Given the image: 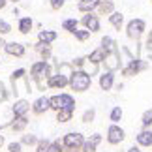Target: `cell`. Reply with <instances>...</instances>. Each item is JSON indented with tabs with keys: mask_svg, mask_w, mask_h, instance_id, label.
Wrapping results in <instances>:
<instances>
[{
	"mask_svg": "<svg viewBox=\"0 0 152 152\" xmlns=\"http://www.w3.org/2000/svg\"><path fill=\"white\" fill-rule=\"evenodd\" d=\"M90 85H92V77H90V73L83 72V69H79V72H73L72 75H69V86H72L73 90H77V92H85V90H88V88H90Z\"/></svg>",
	"mask_w": 152,
	"mask_h": 152,
	"instance_id": "6da1fadb",
	"label": "cell"
},
{
	"mask_svg": "<svg viewBox=\"0 0 152 152\" xmlns=\"http://www.w3.org/2000/svg\"><path fill=\"white\" fill-rule=\"evenodd\" d=\"M49 102H51V109H55V111H60V109H75V100L69 94L53 96V98H49Z\"/></svg>",
	"mask_w": 152,
	"mask_h": 152,
	"instance_id": "7a4b0ae2",
	"label": "cell"
},
{
	"mask_svg": "<svg viewBox=\"0 0 152 152\" xmlns=\"http://www.w3.org/2000/svg\"><path fill=\"white\" fill-rule=\"evenodd\" d=\"M30 73H32V77L34 81L36 79H43V77H51V66H49V62L47 60H39V62H34L32 64V68H30Z\"/></svg>",
	"mask_w": 152,
	"mask_h": 152,
	"instance_id": "3957f363",
	"label": "cell"
},
{
	"mask_svg": "<svg viewBox=\"0 0 152 152\" xmlns=\"http://www.w3.org/2000/svg\"><path fill=\"white\" fill-rule=\"evenodd\" d=\"M143 32H145V21H143V19H132L130 23H128V26H126V34H128V38H132V39H139Z\"/></svg>",
	"mask_w": 152,
	"mask_h": 152,
	"instance_id": "277c9868",
	"label": "cell"
},
{
	"mask_svg": "<svg viewBox=\"0 0 152 152\" xmlns=\"http://www.w3.org/2000/svg\"><path fill=\"white\" fill-rule=\"evenodd\" d=\"M85 139L81 133H66L64 137V147L68 148V152H77L81 147H83Z\"/></svg>",
	"mask_w": 152,
	"mask_h": 152,
	"instance_id": "5b68a950",
	"label": "cell"
},
{
	"mask_svg": "<svg viewBox=\"0 0 152 152\" xmlns=\"http://www.w3.org/2000/svg\"><path fill=\"white\" fill-rule=\"evenodd\" d=\"M4 51H6V55H10V56H17V58L25 56V53H26L25 45L19 43V42H6Z\"/></svg>",
	"mask_w": 152,
	"mask_h": 152,
	"instance_id": "8992f818",
	"label": "cell"
},
{
	"mask_svg": "<svg viewBox=\"0 0 152 152\" xmlns=\"http://www.w3.org/2000/svg\"><path fill=\"white\" fill-rule=\"evenodd\" d=\"M107 141H109L111 145L122 143V141H124V130H122V128H118L116 124L109 126V130H107Z\"/></svg>",
	"mask_w": 152,
	"mask_h": 152,
	"instance_id": "52a82bcc",
	"label": "cell"
},
{
	"mask_svg": "<svg viewBox=\"0 0 152 152\" xmlns=\"http://www.w3.org/2000/svg\"><path fill=\"white\" fill-rule=\"evenodd\" d=\"M103 64H105V68H107L109 72H115L116 68H120V56H118V53H116V51L107 53L105 58H103Z\"/></svg>",
	"mask_w": 152,
	"mask_h": 152,
	"instance_id": "ba28073f",
	"label": "cell"
},
{
	"mask_svg": "<svg viewBox=\"0 0 152 152\" xmlns=\"http://www.w3.org/2000/svg\"><path fill=\"white\" fill-rule=\"evenodd\" d=\"M145 68H147V64H145V62L137 60V58H133V60H130V62H128V66L122 69V73L130 77V75H135L137 72H141V69H145Z\"/></svg>",
	"mask_w": 152,
	"mask_h": 152,
	"instance_id": "9c48e42d",
	"label": "cell"
},
{
	"mask_svg": "<svg viewBox=\"0 0 152 152\" xmlns=\"http://www.w3.org/2000/svg\"><path fill=\"white\" fill-rule=\"evenodd\" d=\"M81 23H83L85 28H86V30H90V32H98V30H100V19H98V15H92V11H90V13H86Z\"/></svg>",
	"mask_w": 152,
	"mask_h": 152,
	"instance_id": "30bf717a",
	"label": "cell"
},
{
	"mask_svg": "<svg viewBox=\"0 0 152 152\" xmlns=\"http://www.w3.org/2000/svg\"><path fill=\"white\" fill-rule=\"evenodd\" d=\"M66 85H69V79L66 77V75H62V73L51 75V77L47 79V86H51V88H64Z\"/></svg>",
	"mask_w": 152,
	"mask_h": 152,
	"instance_id": "8fae6325",
	"label": "cell"
},
{
	"mask_svg": "<svg viewBox=\"0 0 152 152\" xmlns=\"http://www.w3.org/2000/svg\"><path fill=\"white\" fill-rule=\"evenodd\" d=\"M49 109H51V102H49V98H45V96L38 98V100L32 103V111L36 115H43L45 111H49Z\"/></svg>",
	"mask_w": 152,
	"mask_h": 152,
	"instance_id": "7c38bea8",
	"label": "cell"
},
{
	"mask_svg": "<svg viewBox=\"0 0 152 152\" xmlns=\"http://www.w3.org/2000/svg\"><path fill=\"white\" fill-rule=\"evenodd\" d=\"M28 111H30V103H28L26 100H17L13 103V107H11V113H13L15 116H25Z\"/></svg>",
	"mask_w": 152,
	"mask_h": 152,
	"instance_id": "4fadbf2b",
	"label": "cell"
},
{
	"mask_svg": "<svg viewBox=\"0 0 152 152\" xmlns=\"http://www.w3.org/2000/svg\"><path fill=\"white\" fill-rule=\"evenodd\" d=\"M100 2H102V0H79L77 10L83 11V13H90L92 10L98 8V4H100Z\"/></svg>",
	"mask_w": 152,
	"mask_h": 152,
	"instance_id": "5bb4252c",
	"label": "cell"
},
{
	"mask_svg": "<svg viewBox=\"0 0 152 152\" xmlns=\"http://www.w3.org/2000/svg\"><path fill=\"white\" fill-rule=\"evenodd\" d=\"M100 141H102V135H100V133H94V135H92L88 141L83 143V152H94Z\"/></svg>",
	"mask_w": 152,
	"mask_h": 152,
	"instance_id": "9a60e30c",
	"label": "cell"
},
{
	"mask_svg": "<svg viewBox=\"0 0 152 152\" xmlns=\"http://www.w3.org/2000/svg\"><path fill=\"white\" fill-rule=\"evenodd\" d=\"M56 38H58V34L55 30H39L38 34V42H42V43H53Z\"/></svg>",
	"mask_w": 152,
	"mask_h": 152,
	"instance_id": "2e32d148",
	"label": "cell"
},
{
	"mask_svg": "<svg viewBox=\"0 0 152 152\" xmlns=\"http://www.w3.org/2000/svg\"><path fill=\"white\" fill-rule=\"evenodd\" d=\"M32 26H34V21L30 19V17H21V19H19V25H17V28H19L21 34H30Z\"/></svg>",
	"mask_w": 152,
	"mask_h": 152,
	"instance_id": "e0dca14e",
	"label": "cell"
},
{
	"mask_svg": "<svg viewBox=\"0 0 152 152\" xmlns=\"http://www.w3.org/2000/svg\"><path fill=\"white\" fill-rule=\"evenodd\" d=\"M26 124H28V118H26V115L25 116H15V120L10 124V128L13 132H23L26 128Z\"/></svg>",
	"mask_w": 152,
	"mask_h": 152,
	"instance_id": "ac0fdd59",
	"label": "cell"
},
{
	"mask_svg": "<svg viewBox=\"0 0 152 152\" xmlns=\"http://www.w3.org/2000/svg\"><path fill=\"white\" fill-rule=\"evenodd\" d=\"M115 10V4L111 2V0H102L100 4H98V11H100V15H111Z\"/></svg>",
	"mask_w": 152,
	"mask_h": 152,
	"instance_id": "d6986e66",
	"label": "cell"
},
{
	"mask_svg": "<svg viewBox=\"0 0 152 152\" xmlns=\"http://www.w3.org/2000/svg\"><path fill=\"white\" fill-rule=\"evenodd\" d=\"M100 86L103 90H111V86H113V72H105L102 77H100Z\"/></svg>",
	"mask_w": 152,
	"mask_h": 152,
	"instance_id": "ffe728a7",
	"label": "cell"
},
{
	"mask_svg": "<svg viewBox=\"0 0 152 152\" xmlns=\"http://www.w3.org/2000/svg\"><path fill=\"white\" fill-rule=\"evenodd\" d=\"M109 23L113 25L116 30H120L122 28V25H124V15L122 13H118V11H113V13L109 15Z\"/></svg>",
	"mask_w": 152,
	"mask_h": 152,
	"instance_id": "44dd1931",
	"label": "cell"
},
{
	"mask_svg": "<svg viewBox=\"0 0 152 152\" xmlns=\"http://www.w3.org/2000/svg\"><path fill=\"white\" fill-rule=\"evenodd\" d=\"M137 143L143 145V147H150V145H152V132H148V130L141 132L137 135Z\"/></svg>",
	"mask_w": 152,
	"mask_h": 152,
	"instance_id": "7402d4cb",
	"label": "cell"
},
{
	"mask_svg": "<svg viewBox=\"0 0 152 152\" xmlns=\"http://www.w3.org/2000/svg\"><path fill=\"white\" fill-rule=\"evenodd\" d=\"M36 51L42 55L43 60H47V58L51 56V43H42V42H38V43H36Z\"/></svg>",
	"mask_w": 152,
	"mask_h": 152,
	"instance_id": "603a6c76",
	"label": "cell"
},
{
	"mask_svg": "<svg viewBox=\"0 0 152 152\" xmlns=\"http://www.w3.org/2000/svg\"><path fill=\"white\" fill-rule=\"evenodd\" d=\"M105 55H107V53H105V51H103L102 47H98L96 51H92V53H90L88 60H90V62H94V64H100V62H103Z\"/></svg>",
	"mask_w": 152,
	"mask_h": 152,
	"instance_id": "cb8c5ba5",
	"label": "cell"
},
{
	"mask_svg": "<svg viewBox=\"0 0 152 152\" xmlns=\"http://www.w3.org/2000/svg\"><path fill=\"white\" fill-rule=\"evenodd\" d=\"M115 39L113 38H109V36H105V38H102V49L105 51V53H111V51H116V47H115Z\"/></svg>",
	"mask_w": 152,
	"mask_h": 152,
	"instance_id": "d4e9b609",
	"label": "cell"
},
{
	"mask_svg": "<svg viewBox=\"0 0 152 152\" xmlns=\"http://www.w3.org/2000/svg\"><path fill=\"white\" fill-rule=\"evenodd\" d=\"M72 115H73V109H60V111H56V120L58 122H68L72 118Z\"/></svg>",
	"mask_w": 152,
	"mask_h": 152,
	"instance_id": "484cf974",
	"label": "cell"
},
{
	"mask_svg": "<svg viewBox=\"0 0 152 152\" xmlns=\"http://www.w3.org/2000/svg\"><path fill=\"white\" fill-rule=\"evenodd\" d=\"M77 25H79L77 19H66V21L62 23V28H64V30H68V32H73L75 28H77Z\"/></svg>",
	"mask_w": 152,
	"mask_h": 152,
	"instance_id": "4316f807",
	"label": "cell"
},
{
	"mask_svg": "<svg viewBox=\"0 0 152 152\" xmlns=\"http://www.w3.org/2000/svg\"><path fill=\"white\" fill-rule=\"evenodd\" d=\"M72 34L79 39V42H85V39H88V38H90V30H77V28H75Z\"/></svg>",
	"mask_w": 152,
	"mask_h": 152,
	"instance_id": "83f0119b",
	"label": "cell"
},
{
	"mask_svg": "<svg viewBox=\"0 0 152 152\" xmlns=\"http://www.w3.org/2000/svg\"><path fill=\"white\" fill-rule=\"evenodd\" d=\"M58 73H62V75H66V77H69V75L73 73V69L69 64H58Z\"/></svg>",
	"mask_w": 152,
	"mask_h": 152,
	"instance_id": "f1b7e54d",
	"label": "cell"
},
{
	"mask_svg": "<svg viewBox=\"0 0 152 152\" xmlns=\"http://www.w3.org/2000/svg\"><path fill=\"white\" fill-rule=\"evenodd\" d=\"M10 32H11V25L8 21L0 19V36H6V34H10Z\"/></svg>",
	"mask_w": 152,
	"mask_h": 152,
	"instance_id": "f546056e",
	"label": "cell"
},
{
	"mask_svg": "<svg viewBox=\"0 0 152 152\" xmlns=\"http://www.w3.org/2000/svg\"><path fill=\"white\" fill-rule=\"evenodd\" d=\"M25 73H26V72H25V68L15 69V72L11 73V77H10V79H11V83H17V79H23V77H25Z\"/></svg>",
	"mask_w": 152,
	"mask_h": 152,
	"instance_id": "4dcf8cb0",
	"label": "cell"
},
{
	"mask_svg": "<svg viewBox=\"0 0 152 152\" xmlns=\"http://www.w3.org/2000/svg\"><path fill=\"white\" fill-rule=\"evenodd\" d=\"M122 118V109L120 107H115L113 111H111V120H113V122H118Z\"/></svg>",
	"mask_w": 152,
	"mask_h": 152,
	"instance_id": "1f68e13d",
	"label": "cell"
},
{
	"mask_svg": "<svg viewBox=\"0 0 152 152\" xmlns=\"http://www.w3.org/2000/svg\"><path fill=\"white\" fill-rule=\"evenodd\" d=\"M49 141H47V139H42V141H38V150L36 152H47L49 150Z\"/></svg>",
	"mask_w": 152,
	"mask_h": 152,
	"instance_id": "d6a6232c",
	"label": "cell"
},
{
	"mask_svg": "<svg viewBox=\"0 0 152 152\" xmlns=\"http://www.w3.org/2000/svg\"><path fill=\"white\" fill-rule=\"evenodd\" d=\"M94 115H96V111H94V109L85 111V115H83V122H92V120H94Z\"/></svg>",
	"mask_w": 152,
	"mask_h": 152,
	"instance_id": "836d02e7",
	"label": "cell"
},
{
	"mask_svg": "<svg viewBox=\"0 0 152 152\" xmlns=\"http://www.w3.org/2000/svg\"><path fill=\"white\" fill-rule=\"evenodd\" d=\"M49 4H51V8L53 10H60V8H64V4H66V0H49Z\"/></svg>",
	"mask_w": 152,
	"mask_h": 152,
	"instance_id": "e575fe53",
	"label": "cell"
},
{
	"mask_svg": "<svg viewBox=\"0 0 152 152\" xmlns=\"http://www.w3.org/2000/svg\"><path fill=\"white\" fill-rule=\"evenodd\" d=\"M150 124H152V109L145 111V115H143V126H150Z\"/></svg>",
	"mask_w": 152,
	"mask_h": 152,
	"instance_id": "d590c367",
	"label": "cell"
},
{
	"mask_svg": "<svg viewBox=\"0 0 152 152\" xmlns=\"http://www.w3.org/2000/svg\"><path fill=\"white\" fill-rule=\"evenodd\" d=\"M21 145H38V139L34 135H25L23 141H21Z\"/></svg>",
	"mask_w": 152,
	"mask_h": 152,
	"instance_id": "8d00e7d4",
	"label": "cell"
},
{
	"mask_svg": "<svg viewBox=\"0 0 152 152\" xmlns=\"http://www.w3.org/2000/svg\"><path fill=\"white\" fill-rule=\"evenodd\" d=\"M6 100H8V90H6V85L0 81V103L6 102Z\"/></svg>",
	"mask_w": 152,
	"mask_h": 152,
	"instance_id": "74e56055",
	"label": "cell"
},
{
	"mask_svg": "<svg viewBox=\"0 0 152 152\" xmlns=\"http://www.w3.org/2000/svg\"><path fill=\"white\" fill-rule=\"evenodd\" d=\"M47 152H62V145H60V141H55V143H51Z\"/></svg>",
	"mask_w": 152,
	"mask_h": 152,
	"instance_id": "f35d334b",
	"label": "cell"
},
{
	"mask_svg": "<svg viewBox=\"0 0 152 152\" xmlns=\"http://www.w3.org/2000/svg\"><path fill=\"white\" fill-rule=\"evenodd\" d=\"M21 147H23V145L21 143H10V152H21Z\"/></svg>",
	"mask_w": 152,
	"mask_h": 152,
	"instance_id": "ab89813d",
	"label": "cell"
},
{
	"mask_svg": "<svg viewBox=\"0 0 152 152\" xmlns=\"http://www.w3.org/2000/svg\"><path fill=\"white\" fill-rule=\"evenodd\" d=\"M73 66H77V68L85 66V58H77V60H73Z\"/></svg>",
	"mask_w": 152,
	"mask_h": 152,
	"instance_id": "60d3db41",
	"label": "cell"
},
{
	"mask_svg": "<svg viewBox=\"0 0 152 152\" xmlns=\"http://www.w3.org/2000/svg\"><path fill=\"white\" fill-rule=\"evenodd\" d=\"M6 4H8V0H0V10H4Z\"/></svg>",
	"mask_w": 152,
	"mask_h": 152,
	"instance_id": "b9f144b4",
	"label": "cell"
},
{
	"mask_svg": "<svg viewBox=\"0 0 152 152\" xmlns=\"http://www.w3.org/2000/svg\"><path fill=\"white\" fill-rule=\"evenodd\" d=\"M4 45H6V42H4V38L0 36V49H4Z\"/></svg>",
	"mask_w": 152,
	"mask_h": 152,
	"instance_id": "7bdbcfd3",
	"label": "cell"
},
{
	"mask_svg": "<svg viewBox=\"0 0 152 152\" xmlns=\"http://www.w3.org/2000/svg\"><path fill=\"white\" fill-rule=\"evenodd\" d=\"M148 47H152V30H150V36H148Z\"/></svg>",
	"mask_w": 152,
	"mask_h": 152,
	"instance_id": "ee69618b",
	"label": "cell"
},
{
	"mask_svg": "<svg viewBox=\"0 0 152 152\" xmlns=\"http://www.w3.org/2000/svg\"><path fill=\"white\" fill-rule=\"evenodd\" d=\"M128 152H141V150H139V148H135V147H132V148L128 150Z\"/></svg>",
	"mask_w": 152,
	"mask_h": 152,
	"instance_id": "f6af8a7d",
	"label": "cell"
},
{
	"mask_svg": "<svg viewBox=\"0 0 152 152\" xmlns=\"http://www.w3.org/2000/svg\"><path fill=\"white\" fill-rule=\"evenodd\" d=\"M147 55H148V58H152V47H148V51H147Z\"/></svg>",
	"mask_w": 152,
	"mask_h": 152,
	"instance_id": "bcb514c9",
	"label": "cell"
},
{
	"mask_svg": "<svg viewBox=\"0 0 152 152\" xmlns=\"http://www.w3.org/2000/svg\"><path fill=\"white\" fill-rule=\"evenodd\" d=\"M2 145H4V137L0 135V148H2Z\"/></svg>",
	"mask_w": 152,
	"mask_h": 152,
	"instance_id": "7dc6e473",
	"label": "cell"
},
{
	"mask_svg": "<svg viewBox=\"0 0 152 152\" xmlns=\"http://www.w3.org/2000/svg\"><path fill=\"white\" fill-rule=\"evenodd\" d=\"M8 2H13V4H17V2H21V0H8Z\"/></svg>",
	"mask_w": 152,
	"mask_h": 152,
	"instance_id": "c3c4849f",
	"label": "cell"
},
{
	"mask_svg": "<svg viewBox=\"0 0 152 152\" xmlns=\"http://www.w3.org/2000/svg\"><path fill=\"white\" fill-rule=\"evenodd\" d=\"M0 130H2V124H0Z\"/></svg>",
	"mask_w": 152,
	"mask_h": 152,
	"instance_id": "681fc988",
	"label": "cell"
}]
</instances>
